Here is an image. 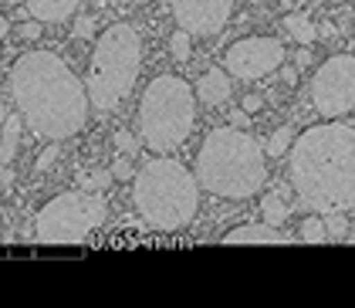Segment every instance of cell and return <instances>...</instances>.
Here are the masks:
<instances>
[{"instance_id":"27","label":"cell","mask_w":355,"mask_h":308,"mask_svg":"<svg viewBox=\"0 0 355 308\" xmlns=\"http://www.w3.org/2000/svg\"><path fill=\"white\" fill-rule=\"evenodd\" d=\"M21 37H28V41L41 37V21H31V24H24V28H21Z\"/></svg>"},{"instance_id":"21","label":"cell","mask_w":355,"mask_h":308,"mask_svg":"<svg viewBox=\"0 0 355 308\" xmlns=\"http://www.w3.org/2000/svg\"><path fill=\"white\" fill-rule=\"evenodd\" d=\"M169 51H173V58H176V61H187V58H190L193 41H190V34H187L183 28L176 31L173 37H169Z\"/></svg>"},{"instance_id":"9","label":"cell","mask_w":355,"mask_h":308,"mask_svg":"<svg viewBox=\"0 0 355 308\" xmlns=\"http://www.w3.org/2000/svg\"><path fill=\"white\" fill-rule=\"evenodd\" d=\"M281 65H284V44L277 37H264V34L234 41L227 48V55H223V71L241 78V82L264 78Z\"/></svg>"},{"instance_id":"15","label":"cell","mask_w":355,"mask_h":308,"mask_svg":"<svg viewBox=\"0 0 355 308\" xmlns=\"http://www.w3.org/2000/svg\"><path fill=\"white\" fill-rule=\"evenodd\" d=\"M284 31H288L295 41H301V44H311V41H318V28L308 21V14H304V10L288 14V17H284Z\"/></svg>"},{"instance_id":"38","label":"cell","mask_w":355,"mask_h":308,"mask_svg":"<svg viewBox=\"0 0 355 308\" xmlns=\"http://www.w3.org/2000/svg\"><path fill=\"white\" fill-rule=\"evenodd\" d=\"M254 3H261V0H254Z\"/></svg>"},{"instance_id":"8","label":"cell","mask_w":355,"mask_h":308,"mask_svg":"<svg viewBox=\"0 0 355 308\" xmlns=\"http://www.w3.org/2000/svg\"><path fill=\"white\" fill-rule=\"evenodd\" d=\"M311 105L325 119L352 112L355 105V58L335 55L315 71L311 78Z\"/></svg>"},{"instance_id":"29","label":"cell","mask_w":355,"mask_h":308,"mask_svg":"<svg viewBox=\"0 0 355 308\" xmlns=\"http://www.w3.org/2000/svg\"><path fill=\"white\" fill-rule=\"evenodd\" d=\"M281 78H284L288 85H295V82H298V71H295L291 65H284V68H281Z\"/></svg>"},{"instance_id":"25","label":"cell","mask_w":355,"mask_h":308,"mask_svg":"<svg viewBox=\"0 0 355 308\" xmlns=\"http://www.w3.org/2000/svg\"><path fill=\"white\" fill-rule=\"evenodd\" d=\"M92 34H95V17L85 14V17L75 21V37H92Z\"/></svg>"},{"instance_id":"24","label":"cell","mask_w":355,"mask_h":308,"mask_svg":"<svg viewBox=\"0 0 355 308\" xmlns=\"http://www.w3.org/2000/svg\"><path fill=\"white\" fill-rule=\"evenodd\" d=\"M58 156H61V146H48V149H44L41 156H37V163H34V169H37V173H41V169H48V166H51V163L58 160Z\"/></svg>"},{"instance_id":"4","label":"cell","mask_w":355,"mask_h":308,"mask_svg":"<svg viewBox=\"0 0 355 308\" xmlns=\"http://www.w3.org/2000/svg\"><path fill=\"white\" fill-rule=\"evenodd\" d=\"M132 200L139 217L156 230H183L190 227L200 207V183L180 160L156 156L139 169Z\"/></svg>"},{"instance_id":"28","label":"cell","mask_w":355,"mask_h":308,"mask_svg":"<svg viewBox=\"0 0 355 308\" xmlns=\"http://www.w3.org/2000/svg\"><path fill=\"white\" fill-rule=\"evenodd\" d=\"M261 105H264V99H261V95H247V99H244V105H241V109H244V112H257Z\"/></svg>"},{"instance_id":"22","label":"cell","mask_w":355,"mask_h":308,"mask_svg":"<svg viewBox=\"0 0 355 308\" xmlns=\"http://www.w3.org/2000/svg\"><path fill=\"white\" fill-rule=\"evenodd\" d=\"M132 176H136V169H132V163H129V156L119 153L115 163H112V180H132Z\"/></svg>"},{"instance_id":"11","label":"cell","mask_w":355,"mask_h":308,"mask_svg":"<svg viewBox=\"0 0 355 308\" xmlns=\"http://www.w3.org/2000/svg\"><path fill=\"white\" fill-rule=\"evenodd\" d=\"M295 237L271 224H244L223 234V244H291Z\"/></svg>"},{"instance_id":"34","label":"cell","mask_w":355,"mask_h":308,"mask_svg":"<svg viewBox=\"0 0 355 308\" xmlns=\"http://www.w3.org/2000/svg\"><path fill=\"white\" fill-rule=\"evenodd\" d=\"M105 3H146V0H105Z\"/></svg>"},{"instance_id":"3","label":"cell","mask_w":355,"mask_h":308,"mask_svg":"<svg viewBox=\"0 0 355 308\" xmlns=\"http://www.w3.org/2000/svg\"><path fill=\"white\" fill-rule=\"evenodd\" d=\"M196 183L223 200H244L264 187V146L237 126L214 129L196 156Z\"/></svg>"},{"instance_id":"12","label":"cell","mask_w":355,"mask_h":308,"mask_svg":"<svg viewBox=\"0 0 355 308\" xmlns=\"http://www.w3.org/2000/svg\"><path fill=\"white\" fill-rule=\"evenodd\" d=\"M196 99L200 102H207V105H223L227 99H230V75L223 71V68H207L203 75H200V82H196Z\"/></svg>"},{"instance_id":"13","label":"cell","mask_w":355,"mask_h":308,"mask_svg":"<svg viewBox=\"0 0 355 308\" xmlns=\"http://www.w3.org/2000/svg\"><path fill=\"white\" fill-rule=\"evenodd\" d=\"M82 7V0H28V17L41 21V24H58V21H68L75 10Z\"/></svg>"},{"instance_id":"31","label":"cell","mask_w":355,"mask_h":308,"mask_svg":"<svg viewBox=\"0 0 355 308\" xmlns=\"http://www.w3.org/2000/svg\"><path fill=\"white\" fill-rule=\"evenodd\" d=\"M318 34H322V37H331V34H335V28H331V24H322V28H318Z\"/></svg>"},{"instance_id":"2","label":"cell","mask_w":355,"mask_h":308,"mask_svg":"<svg viewBox=\"0 0 355 308\" xmlns=\"http://www.w3.org/2000/svg\"><path fill=\"white\" fill-rule=\"evenodd\" d=\"M288 173L298 200L315 214L355 210V129L322 122L291 139Z\"/></svg>"},{"instance_id":"18","label":"cell","mask_w":355,"mask_h":308,"mask_svg":"<svg viewBox=\"0 0 355 308\" xmlns=\"http://www.w3.org/2000/svg\"><path fill=\"white\" fill-rule=\"evenodd\" d=\"M261 214H264V224L281 227L284 217H288V207L281 203V196H264V200H261Z\"/></svg>"},{"instance_id":"37","label":"cell","mask_w":355,"mask_h":308,"mask_svg":"<svg viewBox=\"0 0 355 308\" xmlns=\"http://www.w3.org/2000/svg\"><path fill=\"white\" fill-rule=\"evenodd\" d=\"M7 3H17V0H7Z\"/></svg>"},{"instance_id":"17","label":"cell","mask_w":355,"mask_h":308,"mask_svg":"<svg viewBox=\"0 0 355 308\" xmlns=\"http://www.w3.org/2000/svg\"><path fill=\"white\" fill-rule=\"evenodd\" d=\"M109 183H112L109 169H85V173H78V190H92V194H98V190H105Z\"/></svg>"},{"instance_id":"35","label":"cell","mask_w":355,"mask_h":308,"mask_svg":"<svg viewBox=\"0 0 355 308\" xmlns=\"http://www.w3.org/2000/svg\"><path fill=\"white\" fill-rule=\"evenodd\" d=\"M3 119H7V109H3V102H0V126H3Z\"/></svg>"},{"instance_id":"20","label":"cell","mask_w":355,"mask_h":308,"mask_svg":"<svg viewBox=\"0 0 355 308\" xmlns=\"http://www.w3.org/2000/svg\"><path fill=\"white\" fill-rule=\"evenodd\" d=\"M322 221H325V234L331 241H342L345 234H349V221H345V214H322Z\"/></svg>"},{"instance_id":"10","label":"cell","mask_w":355,"mask_h":308,"mask_svg":"<svg viewBox=\"0 0 355 308\" xmlns=\"http://www.w3.org/2000/svg\"><path fill=\"white\" fill-rule=\"evenodd\" d=\"M237 0H173V17L190 37L220 34L230 21Z\"/></svg>"},{"instance_id":"14","label":"cell","mask_w":355,"mask_h":308,"mask_svg":"<svg viewBox=\"0 0 355 308\" xmlns=\"http://www.w3.org/2000/svg\"><path fill=\"white\" fill-rule=\"evenodd\" d=\"M17 139H21V115L7 112L3 126H0V166H7V163L14 160V153H17Z\"/></svg>"},{"instance_id":"30","label":"cell","mask_w":355,"mask_h":308,"mask_svg":"<svg viewBox=\"0 0 355 308\" xmlns=\"http://www.w3.org/2000/svg\"><path fill=\"white\" fill-rule=\"evenodd\" d=\"M304 65H311V51H308V44L298 51V68H304Z\"/></svg>"},{"instance_id":"36","label":"cell","mask_w":355,"mask_h":308,"mask_svg":"<svg viewBox=\"0 0 355 308\" xmlns=\"http://www.w3.org/2000/svg\"><path fill=\"white\" fill-rule=\"evenodd\" d=\"M345 237H352V244H355V224H349V234Z\"/></svg>"},{"instance_id":"23","label":"cell","mask_w":355,"mask_h":308,"mask_svg":"<svg viewBox=\"0 0 355 308\" xmlns=\"http://www.w3.org/2000/svg\"><path fill=\"white\" fill-rule=\"evenodd\" d=\"M115 146H119V153H125V156H132L139 146H136V136L132 132H125V129H119L115 132Z\"/></svg>"},{"instance_id":"26","label":"cell","mask_w":355,"mask_h":308,"mask_svg":"<svg viewBox=\"0 0 355 308\" xmlns=\"http://www.w3.org/2000/svg\"><path fill=\"white\" fill-rule=\"evenodd\" d=\"M230 126L247 129V126H250V112H244V109H234V112H230Z\"/></svg>"},{"instance_id":"33","label":"cell","mask_w":355,"mask_h":308,"mask_svg":"<svg viewBox=\"0 0 355 308\" xmlns=\"http://www.w3.org/2000/svg\"><path fill=\"white\" fill-rule=\"evenodd\" d=\"M7 31H10V24H7V17H3V14H0V37H3V34H7Z\"/></svg>"},{"instance_id":"19","label":"cell","mask_w":355,"mask_h":308,"mask_svg":"<svg viewBox=\"0 0 355 308\" xmlns=\"http://www.w3.org/2000/svg\"><path fill=\"white\" fill-rule=\"evenodd\" d=\"M291 139H295V132H291V126H281V129L274 132V136H271V142H268L264 149H268L271 156H284V153L291 149Z\"/></svg>"},{"instance_id":"6","label":"cell","mask_w":355,"mask_h":308,"mask_svg":"<svg viewBox=\"0 0 355 308\" xmlns=\"http://www.w3.org/2000/svg\"><path fill=\"white\" fill-rule=\"evenodd\" d=\"M196 122V92L180 75H159L139 102V139L153 153H169L190 139Z\"/></svg>"},{"instance_id":"32","label":"cell","mask_w":355,"mask_h":308,"mask_svg":"<svg viewBox=\"0 0 355 308\" xmlns=\"http://www.w3.org/2000/svg\"><path fill=\"white\" fill-rule=\"evenodd\" d=\"M10 180H14V173L10 169H0V183H10Z\"/></svg>"},{"instance_id":"1","label":"cell","mask_w":355,"mask_h":308,"mask_svg":"<svg viewBox=\"0 0 355 308\" xmlns=\"http://www.w3.org/2000/svg\"><path fill=\"white\" fill-rule=\"evenodd\" d=\"M10 95L21 119L41 139H71L88 119V92L82 78L55 51H24L10 68Z\"/></svg>"},{"instance_id":"16","label":"cell","mask_w":355,"mask_h":308,"mask_svg":"<svg viewBox=\"0 0 355 308\" xmlns=\"http://www.w3.org/2000/svg\"><path fill=\"white\" fill-rule=\"evenodd\" d=\"M298 237L301 241H308V244H322V241L328 237L322 214H318V217H304V221L298 224Z\"/></svg>"},{"instance_id":"5","label":"cell","mask_w":355,"mask_h":308,"mask_svg":"<svg viewBox=\"0 0 355 308\" xmlns=\"http://www.w3.org/2000/svg\"><path fill=\"white\" fill-rule=\"evenodd\" d=\"M139 68H142V37L132 24H112L98 41L88 61L85 92L88 102L102 112L122 105V99L136 88Z\"/></svg>"},{"instance_id":"7","label":"cell","mask_w":355,"mask_h":308,"mask_svg":"<svg viewBox=\"0 0 355 308\" xmlns=\"http://www.w3.org/2000/svg\"><path fill=\"white\" fill-rule=\"evenodd\" d=\"M109 217V203L92 190H71L48 200L37 217H34V234L44 244H78L88 234H95Z\"/></svg>"}]
</instances>
